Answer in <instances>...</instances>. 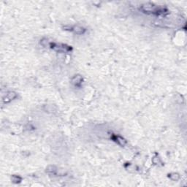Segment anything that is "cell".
I'll return each mask as SVG.
<instances>
[{"label":"cell","mask_w":187,"mask_h":187,"mask_svg":"<svg viewBox=\"0 0 187 187\" xmlns=\"http://www.w3.org/2000/svg\"><path fill=\"white\" fill-rule=\"evenodd\" d=\"M141 10L144 13H153V14H162L166 11V9L163 7L157 6L151 3H147L142 5Z\"/></svg>","instance_id":"cell-1"},{"label":"cell","mask_w":187,"mask_h":187,"mask_svg":"<svg viewBox=\"0 0 187 187\" xmlns=\"http://www.w3.org/2000/svg\"><path fill=\"white\" fill-rule=\"evenodd\" d=\"M49 46L54 51L60 53H68L72 51V47L63 43H50Z\"/></svg>","instance_id":"cell-2"},{"label":"cell","mask_w":187,"mask_h":187,"mask_svg":"<svg viewBox=\"0 0 187 187\" xmlns=\"http://www.w3.org/2000/svg\"><path fill=\"white\" fill-rule=\"evenodd\" d=\"M69 30L72 31L74 33L77 34V35H83L86 32V29H84L83 27H81L80 26H74L69 27Z\"/></svg>","instance_id":"cell-3"},{"label":"cell","mask_w":187,"mask_h":187,"mask_svg":"<svg viewBox=\"0 0 187 187\" xmlns=\"http://www.w3.org/2000/svg\"><path fill=\"white\" fill-rule=\"evenodd\" d=\"M17 97V94L14 91H10L8 92L5 95V97H3V102L5 103H7V102H10V101L14 100L15 98H16Z\"/></svg>","instance_id":"cell-4"},{"label":"cell","mask_w":187,"mask_h":187,"mask_svg":"<svg viewBox=\"0 0 187 187\" xmlns=\"http://www.w3.org/2000/svg\"><path fill=\"white\" fill-rule=\"evenodd\" d=\"M83 78L80 75H75L71 80V83L75 86H81V83H82Z\"/></svg>","instance_id":"cell-5"},{"label":"cell","mask_w":187,"mask_h":187,"mask_svg":"<svg viewBox=\"0 0 187 187\" xmlns=\"http://www.w3.org/2000/svg\"><path fill=\"white\" fill-rule=\"evenodd\" d=\"M112 139H113L115 142H116L118 144L121 146H124L127 144V140H126L124 138H123L122 137L119 136V135H113V136L112 137Z\"/></svg>","instance_id":"cell-6"},{"label":"cell","mask_w":187,"mask_h":187,"mask_svg":"<svg viewBox=\"0 0 187 187\" xmlns=\"http://www.w3.org/2000/svg\"><path fill=\"white\" fill-rule=\"evenodd\" d=\"M11 180L14 184H19L22 181V178L20 177L19 175H13L11 176Z\"/></svg>","instance_id":"cell-7"},{"label":"cell","mask_w":187,"mask_h":187,"mask_svg":"<svg viewBox=\"0 0 187 187\" xmlns=\"http://www.w3.org/2000/svg\"><path fill=\"white\" fill-rule=\"evenodd\" d=\"M46 171L48 172L49 174H53V175H55L56 173V171H57V169H56V167L55 166H52V165H51V166H48V168L46 169Z\"/></svg>","instance_id":"cell-8"},{"label":"cell","mask_w":187,"mask_h":187,"mask_svg":"<svg viewBox=\"0 0 187 187\" xmlns=\"http://www.w3.org/2000/svg\"><path fill=\"white\" fill-rule=\"evenodd\" d=\"M168 177L170 178V179L173 180V181H178V180L179 179V175L178 174V173H170V174L168 175Z\"/></svg>","instance_id":"cell-9"}]
</instances>
